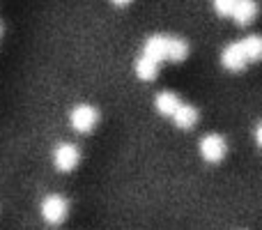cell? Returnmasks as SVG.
<instances>
[{
	"label": "cell",
	"mask_w": 262,
	"mask_h": 230,
	"mask_svg": "<svg viewBox=\"0 0 262 230\" xmlns=\"http://www.w3.org/2000/svg\"><path fill=\"white\" fill-rule=\"evenodd\" d=\"M189 58V44L180 37H170V44H168V60L170 62H182V60Z\"/></svg>",
	"instance_id": "obj_12"
},
{
	"label": "cell",
	"mask_w": 262,
	"mask_h": 230,
	"mask_svg": "<svg viewBox=\"0 0 262 230\" xmlns=\"http://www.w3.org/2000/svg\"><path fill=\"white\" fill-rule=\"evenodd\" d=\"M111 3H113V5H118V7H124V5H129L131 0H111Z\"/></svg>",
	"instance_id": "obj_15"
},
{
	"label": "cell",
	"mask_w": 262,
	"mask_h": 230,
	"mask_svg": "<svg viewBox=\"0 0 262 230\" xmlns=\"http://www.w3.org/2000/svg\"><path fill=\"white\" fill-rule=\"evenodd\" d=\"M228 154V143L216 134H207L200 140V157L209 163H219Z\"/></svg>",
	"instance_id": "obj_4"
},
{
	"label": "cell",
	"mask_w": 262,
	"mask_h": 230,
	"mask_svg": "<svg viewBox=\"0 0 262 230\" xmlns=\"http://www.w3.org/2000/svg\"><path fill=\"white\" fill-rule=\"evenodd\" d=\"M221 65L228 72H242V69L249 65V58H246L244 49H242V41H232V44H228L226 49H223Z\"/></svg>",
	"instance_id": "obj_5"
},
{
	"label": "cell",
	"mask_w": 262,
	"mask_h": 230,
	"mask_svg": "<svg viewBox=\"0 0 262 230\" xmlns=\"http://www.w3.org/2000/svg\"><path fill=\"white\" fill-rule=\"evenodd\" d=\"M255 143H258V148H262V122L258 124V129H255Z\"/></svg>",
	"instance_id": "obj_14"
},
{
	"label": "cell",
	"mask_w": 262,
	"mask_h": 230,
	"mask_svg": "<svg viewBox=\"0 0 262 230\" xmlns=\"http://www.w3.org/2000/svg\"><path fill=\"white\" fill-rule=\"evenodd\" d=\"M69 214V200L58 194H51L41 200V217L51 226H60Z\"/></svg>",
	"instance_id": "obj_2"
},
{
	"label": "cell",
	"mask_w": 262,
	"mask_h": 230,
	"mask_svg": "<svg viewBox=\"0 0 262 230\" xmlns=\"http://www.w3.org/2000/svg\"><path fill=\"white\" fill-rule=\"evenodd\" d=\"M97 122H99V111L92 104H78L69 113V124L76 134H90L97 127Z\"/></svg>",
	"instance_id": "obj_1"
},
{
	"label": "cell",
	"mask_w": 262,
	"mask_h": 230,
	"mask_svg": "<svg viewBox=\"0 0 262 230\" xmlns=\"http://www.w3.org/2000/svg\"><path fill=\"white\" fill-rule=\"evenodd\" d=\"M255 16H258V3L255 0H237V7L232 12V18H235L237 26L246 28L249 23H253Z\"/></svg>",
	"instance_id": "obj_7"
},
{
	"label": "cell",
	"mask_w": 262,
	"mask_h": 230,
	"mask_svg": "<svg viewBox=\"0 0 262 230\" xmlns=\"http://www.w3.org/2000/svg\"><path fill=\"white\" fill-rule=\"evenodd\" d=\"M0 35H3V23H0Z\"/></svg>",
	"instance_id": "obj_16"
},
{
	"label": "cell",
	"mask_w": 262,
	"mask_h": 230,
	"mask_svg": "<svg viewBox=\"0 0 262 230\" xmlns=\"http://www.w3.org/2000/svg\"><path fill=\"white\" fill-rule=\"evenodd\" d=\"M168 44H170V37L166 35H152L143 46V55L152 58L154 62L161 65L163 60H168Z\"/></svg>",
	"instance_id": "obj_6"
},
{
	"label": "cell",
	"mask_w": 262,
	"mask_h": 230,
	"mask_svg": "<svg viewBox=\"0 0 262 230\" xmlns=\"http://www.w3.org/2000/svg\"><path fill=\"white\" fill-rule=\"evenodd\" d=\"M242 49H244L249 62H260L262 60V37L260 35H246L242 39Z\"/></svg>",
	"instance_id": "obj_11"
},
{
	"label": "cell",
	"mask_w": 262,
	"mask_h": 230,
	"mask_svg": "<svg viewBox=\"0 0 262 230\" xmlns=\"http://www.w3.org/2000/svg\"><path fill=\"white\" fill-rule=\"evenodd\" d=\"M172 122H175V127H180V129H191V127L198 122V109L191 104H180V109L172 115Z\"/></svg>",
	"instance_id": "obj_9"
},
{
	"label": "cell",
	"mask_w": 262,
	"mask_h": 230,
	"mask_svg": "<svg viewBox=\"0 0 262 230\" xmlns=\"http://www.w3.org/2000/svg\"><path fill=\"white\" fill-rule=\"evenodd\" d=\"M237 7V0H214V9L219 16H232Z\"/></svg>",
	"instance_id": "obj_13"
},
{
	"label": "cell",
	"mask_w": 262,
	"mask_h": 230,
	"mask_svg": "<svg viewBox=\"0 0 262 230\" xmlns=\"http://www.w3.org/2000/svg\"><path fill=\"white\" fill-rule=\"evenodd\" d=\"M180 97L175 95V92H170V90H163V92H159L157 97H154V106H157V111L161 115H166V117H172L175 115V111L180 109Z\"/></svg>",
	"instance_id": "obj_8"
},
{
	"label": "cell",
	"mask_w": 262,
	"mask_h": 230,
	"mask_svg": "<svg viewBox=\"0 0 262 230\" xmlns=\"http://www.w3.org/2000/svg\"><path fill=\"white\" fill-rule=\"evenodd\" d=\"M81 161V150L74 143H60L53 150V166L58 173H72Z\"/></svg>",
	"instance_id": "obj_3"
},
{
	"label": "cell",
	"mask_w": 262,
	"mask_h": 230,
	"mask_svg": "<svg viewBox=\"0 0 262 230\" xmlns=\"http://www.w3.org/2000/svg\"><path fill=\"white\" fill-rule=\"evenodd\" d=\"M136 76H138L140 81H154V78L159 76V62H154L147 55H140V58L136 60Z\"/></svg>",
	"instance_id": "obj_10"
}]
</instances>
